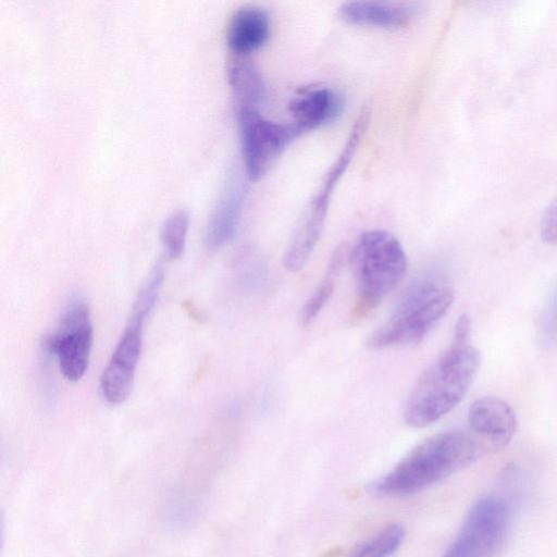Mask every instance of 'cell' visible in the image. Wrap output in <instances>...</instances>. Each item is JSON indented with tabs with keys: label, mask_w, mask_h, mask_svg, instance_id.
Masks as SVG:
<instances>
[{
	"label": "cell",
	"mask_w": 557,
	"mask_h": 557,
	"mask_svg": "<svg viewBox=\"0 0 557 557\" xmlns=\"http://www.w3.org/2000/svg\"><path fill=\"white\" fill-rule=\"evenodd\" d=\"M94 339L90 309L78 294L67 301L55 332L42 342L44 350L58 359L62 374L69 381H78L85 374Z\"/></svg>",
	"instance_id": "52a82bcc"
},
{
	"label": "cell",
	"mask_w": 557,
	"mask_h": 557,
	"mask_svg": "<svg viewBox=\"0 0 557 557\" xmlns=\"http://www.w3.org/2000/svg\"><path fill=\"white\" fill-rule=\"evenodd\" d=\"M483 450L470 431L435 434L408 453L374 485L385 496H407L426 488L472 463Z\"/></svg>",
	"instance_id": "7a4b0ae2"
},
{
	"label": "cell",
	"mask_w": 557,
	"mask_h": 557,
	"mask_svg": "<svg viewBox=\"0 0 557 557\" xmlns=\"http://www.w3.org/2000/svg\"><path fill=\"white\" fill-rule=\"evenodd\" d=\"M346 256L347 248L345 246L338 247L334 251L323 280L301 308L299 321L302 326L311 325L332 297L336 277Z\"/></svg>",
	"instance_id": "2e32d148"
},
{
	"label": "cell",
	"mask_w": 557,
	"mask_h": 557,
	"mask_svg": "<svg viewBox=\"0 0 557 557\" xmlns=\"http://www.w3.org/2000/svg\"><path fill=\"white\" fill-rule=\"evenodd\" d=\"M509 522L510 509L504 500L492 496L479 499L443 557H495L503 547Z\"/></svg>",
	"instance_id": "9c48e42d"
},
{
	"label": "cell",
	"mask_w": 557,
	"mask_h": 557,
	"mask_svg": "<svg viewBox=\"0 0 557 557\" xmlns=\"http://www.w3.org/2000/svg\"><path fill=\"white\" fill-rule=\"evenodd\" d=\"M271 32L268 13L257 5H243L230 18L226 41L237 55H248L262 47Z\"/></svg>",
	"instance_id": "8fae6325"
},
{
	"label": "cell",
	"mask_w": 557,
	"mask_h": 557,
	"mask_svg": "<svg viewBox=\"0 0 557 557\" xmlns=\"http://www.w3.org/2000/svg\"><path fill=\"white\" fill-rule=\"evenodd\" d=\"M540 336L545 345L557 337V286L544 309Z\"/></svg>",
	"instance_id": "d6986e66"
},
{
	"label": "cell",
	"mask_w": 557,
	"mask_h": 557,
	"mask_svg": "<svg viewBox=\"0 0 557 557\" xmlns=\"http://www.w3.org/2000/svg\"><path fill=\"white\" fill-rule=\"evenodd\" d=\"M369 116L368 109L360 111L342 150L304 209L283 256V265L289 272L300 271L313 252L324 227L334 189L358 150Z\"/></svg>",
	"instance_id": "5b68a950"
},
{
	"label": "cell",
	"mask_w": 557,
	"mask_h": 557,
	"mask_svg": "<svg viewBox=\"0 0 557 557\" xmlns=\"http://www.w3.org/2000/svg\"><path fill=\"white\" fill-rule=\"evenodd\" d=\"M163 277V268L158 263L140 288L125 330L102 372L100 391L109 404L125 401L132 392L141 354L145 321L156 305Z\"/></svg>",
	"instance_id": "8992f818"
},
{
	"label": "cell",
	"mask_w": 557,
	"mask_h": 557,
	"mask_svg": "<svg viewBox=\"0 0 557 557\" xmlns=\"http://www.w3.org/2000/svg\"><path fill=\"white\" fill-rule=\"evenodd\" d=\"M342 109V99L326 87L309 88L289 103L293 123L304 133L335 119Z\"/></svg>",
	"instance_id": "4fadbf2b"
},
{
	"label": "cell",
	"mask_w": 557,
	"mask_h": 557,
	"mask_svg": "<svg viewBox=\"0 0 557 557\" xmlns=\"http://www.w3.org/2000/svg\"><path fill=\"white\" fill-rule=\"evenodd\" d=\"M454 289L437 277L412 283L399 298L392 315L366 341L371 350L419 343L448 312Z\"/></svg>",
	"instance_id": "277c9868"
},
{
	"label": "cell",
	"mask_w": 557,
	"mask_h": 557,
	"mask_svg": "<svg viewBox=\"0 0 557 557\" xmlns=\"http://www.w3.org/2000/svg\"><path fill=\"white\" fill-rule=\"evenodd\" d=\"M416 12L413 4L383 1H350L339 8L341 16L350 24L387 29L404 27Z\"/></svg>",
	"instance_id": "7c38bea8"
},
{
	"label": "cell",
	"mask_w": 557,
	"mask_h": 557,
	"mask_svg": "<svg viewBox=\"0 0 557 557\" xmlns=\"http://www.w3.org/2000/svg\"><path fill=\"white\" fill-rule=\"evenodd\" d=\"M246 174L260 180L302 132L294 123L264 119L260 110L236 111Z\"/></svg>",
	"instance_id": "ba28073f"
},
{
	"label": "cell",
	"mask_w": 557,
	"mask_h": 557,
	"mask_svg": "<svg viewBox=\"0 0 557 557\" xmlns=\"http://www.w3.org/2000/svg\"><path fill=\"white\" fill-rule=\"evenodd\" d=\"M189 214L185 209L173 211L162 223L160 239L170 259L180 258L185 249Z\"/></svg>",
	"instance_id": "ac0fdd59"
},
{
	"label": "cell",
	"mask_w": 557,
	"mask_h": 557,
	"mask_svg": "<svg viewBox=\"0 0 557 557\" xmlns=\"http://www.w3.org/2000/svg\"><path fill=\"white\" fill-rule=\"evenodd\" d=\"M540 234L544 243L557 244V198L546 208L542 216Z\"/></svg>",
	"instance_id": "ffe728a7"
},
{
	"label": "cell",
	"mask_w": 557,
	"mask_h": 557,
	"mask_svg": "<svg viewBox=\"0 0 557 557\" xmlns=\"http://www.w3.org/2000/svg\"><path fill=\"white\" fill-rule=\"evenodd\" d=\"M471 319L461 314L449 347L420 375L405 403V422L416 429L431 425L466 396L480 369L481 355L471 342Z\"/></svg>",
	"instance_id": "6da1fadb"
},
{
	"label": "cell",
	"mask_w": 557,
	"mask_h": 557,
	"mask_svg": "<svg viewBox=\"0 0 557 557\" xmlns=\"http://www.w3.org/2000/svg\"><path fill=\"white\" fill-rule=\"evenodd\" d=\"M470 432L483 450H503L517 430V417L511 406L497 396L476 399L468 412Z\"/></svg>",
	"instance_id": "30bf717a"
},
{
	"label": "cell",
	"mask_w": 557,
	"mask_h": 557,
	"mask_svg": "<svg viewBox=\"0 0 557 557\" xmlns=\"http://www.w3.org/2000/svg\"><path fill=\"white\" fill-rule=\"evenodd\" d=\"M227 78L236 111L260 110L265 97V83L257 66L247 55L234 54L227 64Z\"/></svg>",
	"instance_id": "9a60e30c"
},
{
	"label": "cell",
	"mask_w": 557,
	"mask_h": 557,
	"mask_svg": "<svg viewBox=\"0 0 557 557\" xmlns=\"http://www.w3.org/2000/svg\"><path fill=\"white\" fill-rule=\"evenodd\" d=\"M405 531L391 524L357 545L346 557H391L404 541Z\"/></svg>",
	"instance_id": "e0dca14e"
},
{
	"label": "cell",
	"mask_w": 557,
	"mask_h": 557,
	"mask_svg": "<svg viewBox=\"0 0 557 557\" xmlns=\"http://www.w3.org/2000/svg\"><path fill=\"white\" fill-rule=\"evenodd\" d=\"M244 196L245 189L240 182H233L222 193L206 226L205 244L207 248L219 249L235 236Z\"/></svg>",
	"instance_id": "5bb4252c"
},
{
	"label": "cell",
	"mask_w": 557,
	"mask_h": 557,
	"mask_svg": "<svg viewBox=\"0 0 557 557\" xmlns=\"http://www.w3.org/2000/svg\"><path fill=\"white\" fill-rule=\"evenodd\" d=\"M347 259L357 287L351 319L360 320L400 283L407 271V256L393 234L370 230L347 249Z\"/></svg>",
	"instance_id": "3957f363"
}]
</instances>
